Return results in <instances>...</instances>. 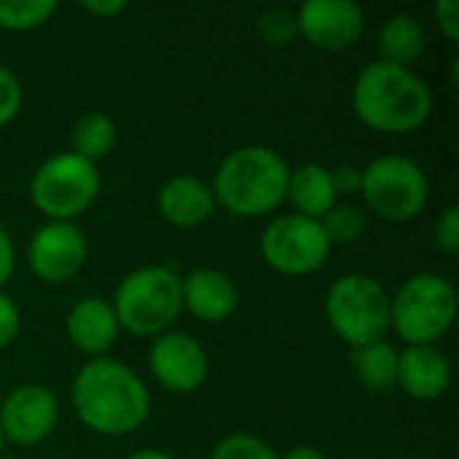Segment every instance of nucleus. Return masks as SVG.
I'll return each mask as SVG.
<instances>
[{
	"label": "nucleus",
	"mask_w": 459,
	"mask_h": 459,
	"mask_svg": "<svg viewBox=\"0 0 459 459\" xmlns=\"http://www.w3.org/2000/svg\"><path fill=\"white\" fill-rule=\"evenodd\" d=\"M258 35L261 40H266L269 46H288L299 38V22H296V11L290 8H266L261 16H258Z\"/></svg>",
	"instance_id": "nucleus-24"
},
{
	"label": "nucleus",
	"mask_w": 459,
	"mask_h": 459,
	"mask_svg": "<svg viewBox=\"0 0 459 459\" xmlns=\"http://www.w3.org/2000/svg\"><path fill=\"white\" fill-rule=\"evenodd\" d=\"M59 422V401L46 385H19L0 403V433L16 446L46 441Z\"/></svg>",
	"instance_id": "nucleus-12"
},
{
	"label": "nucleus",
	"mask_w": 459,
	"mask_h": 459,
	"mask_svg": "<svg viewBox=\"0 0 459 459\" xmlns=\"http://www.w3.org/2000/svg\"><path fill=\"white\" fill-rule=\"evenodd\" d=\"M97 194H100L97 164L70 151L46 159L30 180V199L35 210L48 221L75 223V218L94 204Z\"/></svg>",
	"instance_id": "nucleus-8"
},
{
	"label": "nucleus",
	"mask_w": 459,
	"mask_h": 459,
	"mask_svg": "<svg viewBox=\"0 0 459 459\" xmlns=\"http://www.w3.org/2000/svg\"><path fill=\"white\" fill-rule=\"evenodd\" d=\"M0 459H13V457H3V455H0Z\"/></svg>",
	"instance_id": "nucleus-36"
},
{
	"label": "nucleus",
	"mask_w": 459,
	"mask_h": 459,
	"mask_svg": "<svg viewBox=\"0 0 459 459\" xmlns=\"http://www.w3.org/2000/svg\"><path fill=\"white\" fill-rule=\"evenodd\" d=\"M299 38L320 51H347L366 30V13L355 0H307L296 11Z\"/></svg>",
	"instance_id": "nucleus-13"
},
{
	"label": "nucleus",
	"mask_w": 459,
	"mask_h": 459,
	"mask_svg": "<svg viewBox=\"0 0 459 459\" xmlns=\"http://www.w3.org/2000/svg\"><path fill=\"white\" fill-rule=\"evenodd\" d=\"M3 446H5V438H3V433H0V455H3Z\"/></svg>",
	"instance_id": "nucleus-35"
},
{
	"label": "nucleus",
	"mask_w": 459,
	"mask_h": 459,
	"mask_svg": "<svg viewBox=\"0 0 459 459\" xmlns=\"http://www.w3.org/2000/svg\"><path fill=\"white\" fill-rule=\"evenodd\" d=\"M433 245L446 253V255H457L459 253V207L449 204L433 223Z\"/></svg>",
	"instance_id": "nucleus-26"
},
{
	"label": "nucleus",
	"mask_w": 459,
	"mask_h": 459,
	"mask_svg": "<svg viewBox=\"0 0 459 459\" xmlns=\"http://www.w3.org/2000/svg\"><path fill=\"white\" fill-rule=\"evenodd\" d=\"M19 108H22V83L8 67L0 65V126L13 121Z\"/></svg>",
	"instance_id": "nucleus-27"
},
{
	"label": "nucleus",
	"mask_w": 459,
	"mask_h": 459,
	"mask_svg": "<svg viewBox=\"0 0 459 459\" xmlns=\"http://www.w3.org/2000/svg\"><path fill=\"white\" fill-rule=\"evenodd\" d=\"M73 411L97 436L121 438L143 428L151 414L145 382L116 358H91L70 387Z\"/></svg>",
	"instance_id": "nucleus-1"
},
{
	"label": "nucleus",
	"mask_w": 459,
	"mask_h": 459,
	"mask_svg": "<svg viewBox=\"0 0 459 459\" xmlns=\"http://www.w3.org/2000/svg\"><path fill=\"white\" fill-rule=\"evenodd\" d=\"M352 110L360 124L382 134L417 132L433 113V91L411 67L368 62L352 83Z\"/></svg>",
	"instance_id": "nucleus-2"
},
{
	"label": "nucleus",
	"mask_w": 459,
	"mask_h": 459,
	"mask_svg": "<svg viewBox=\"0 0 459 459\" xmlns=\"http://www.w3.org/2000/svg\"><path fill=\"white\" fill-rule=\"evenodd\" d=\"M280 459H328L320 449H315V446H293V449H288L285 455Z\"/></svg>",
	"instance_id": "nucleus-33"
},
{
	"label": "nucleus",
	"mask_w": 459,
	"mask_h": 459,
	"mask_svg": "<svg viewBox=\"0 0 459 459\" xmlns=\"http://www.w3.org/2000/svg\"><path fill=\"white\" fill-rule=\"evenodd\" d=\"M455 317L457 290L444 274H414L390 296V331L409 347L436 344L449 333Z\"/></svg>",
	"instance_id": "nucleus-5"
},
{
	"label": "nucleus",
	"mask_w": 459,
	"mask_h": 459,
	"mask_svg": "<svg viewBox=\"0 0 459 459\" xmlns=\"http://www.w3.org/2000/svg\"><path fill=\"white\" fill-rule=\"evenodd\" d=\"M116 140H118V132H116L113 118L100 110L81 113L70 124V153H75L91 164L97 159L108 156L113 151Z\"/></svg>",
	"instance_id": "nucleus-21"
},
{
	"label": "nucleus",
	"mask_w": 459,
	"mask_h": 459,
	"mask_svg": "<svg viewBox=\"0 0 459 459\" xmlns=\"http://www.w3.org/2000/svg\"><path fill=\"white\" fill-rule=\"evenodd\" d=\"M118 328L132 336H161L183 309L180 274L169 266H140L129 272L110 301Z\"/></svg>",
	"instance_id": "nucleus-4"
},
{
	"label": "nucleus",
	"mask_w": 459,
	"mask_h": 459,
	"mask_svg": "<svg viewBox=\"0 0 459 459\" xmlns=\"http://www.w3.org/2000/svg\"><path fill=\"white\" fill-rule=\"evenodd\" d=\"M288 161L269 145L234 148L215 169L212 196L237 218H261L288 199Z\"/></svg>",
	"instance_id": "nucleus-3"
},
{
	"label": "nucleus",
	"mask_w": 459,
	"mask_h": 459,
	"mask_svg": "<svg viewBox=\"0 0 459 459\" xmlns=\"http://www.w3.org/2000/svg\"><path fill=\"white\" fill-rule=\"evenodd\" d=\"M288 199H290L296 215H304L312 221L325 218L328 210L339 204L336 202L339 196H336L333 183H331V169L317 164V161H309V164L290 169Z\"/></svg>",
	"instance_id": "nucleus-18"
},
{
	"label": "nucleus",
	"mask_w": 459,
	"mask_h": 459,
	"mask_svg": "<svg viewBox=\"0 0 459 459\" xmlns=\"http://www.w3.org/2000/svg\"><path fill=\"white\" fill-rule=\"evenodd\" d=\"M159 212L178 229H196L215 212L212 188L194 175H175L159 191Z\"/></svg>",
	"instance_id": "nucleus-17"
},
{
	"label": "nucleus",
	"mask_w": 459,
	"mask_h": 459,
	"mask_svg": "<svg viewBox=\"0 0 459 459\" xmlns=\"http://www.w3.org/2000/svg\"><path fill=\"white\" fill-rule=\"evenodd\" d=\"M81 8L97 19H110V16H118L129 8L126 0H83Z\"/></svg>",
	"instance_id": "nucleus-32"
},
{
	"label": "nucleus",
	"mask_w": 459,
	"mask_h": 459,
	"mask_svg": "<svg viewBox=\"0 0 459 459\" xmlns=\"http://www.w3.org/2000/svg\"><path fill=\"white\" fill-rule=\"evenodd\" d=\"M360 196L377 218L387 223H406L428 207L430 183L414 159L387 153L363 167Z\"/></svg>",
	"instance_id": "nucleus-7"
},
{
	"label": "nucleus",
	"mask_w": 459,
	"mask_h": 459,
	"mask_svg": "<svg viewBox=\"0 0 459 459\" xmlns=\"http://www.w3.org/2000/svg\"><path fill=\"white\" fill-rule=\"evenodd\" d=\"M210 459H280V455L261 438L247 433H231L212 446Z\"/></svg>",
	"instance_id": "nucleus-25"
},
{
	"label": "nucleus",
	"mask_w": 459,
	"mask_h": 459,
	"mask_svg": "<svg viewBox=\"0 0 459 459\" xmlns=\"http://www.w3.org/2000/svg\"><path fill=\"white\" fill-rule=\"evenodd\" d=\"M331 183L336 196H350V194H360L363 186V167L355 164H339L331 169Z\"/></svg>",
	"instance_id": "nucleus-28"
},
{
	"label": "nucleus",
	"mask_w": 459,
	"mask_h": 459,
	"mask_svg": "<svg viewBox=\"0 0 459 459\" xmlns=\"http://www.w3.org/2000/svg\"><path fill=\"white\" fill-rule=\"evenodd\" d=\"M352 368L366 393L382 395L398 385V350L387 342L352 350Z\"/></svg>",
	"instance_id": "nucleus-20"
},
{
	"label": "nucleus",
	"mask_w": 459,
	"mask_h": 459,
	"mask_svg": "<svg viewBox=\"0 0 459 459\" xmlns=\"http://www.w3.org/2000/svg\"><path fill=\"white\" fill-rule=\"evenodd\" d=\"M19 323H22V317H19V309H16L13 299L0 290V350H5L16 339Z\"/></svg>",
	"instance_id": "nucleus-29"
},
{
	"label": "nucleus",
	"mask_w": 459,
	"mask_h": 459,
	"mask_svg": "<svg viewBox=\"0 0 459 459\" xmlns=\"http://www.w3.org/2000/svg\"><path fill=\"white\" fill-rule=\"evenodd\" d=\"M433 13H436V22H438V30H441V35H444L449 43H457L459 40L457 0H438V3L433 5Z\"/></svg>",
	"instance_id": "nucleus-30"
},
{
	"label": "nucleus",
	"mask_w": 459,
	"mask_h": 459,
	"mask_svg": "<svg viewBox=\"0 0 459 459\" xmlns=\"http://www.w3.org/2000/svg\"><path fill=\"white\" fill-rule=\"evenodd\" d=\"M67 339L75 350L91 358H102L118 339V320L110 307V301L100 296H86L73 304L65 320Z\"/></svg>",
	"instance_id": "nucleus-16"
},
{
	"label": "nucleus",
	"mask_w": 459,
	"mask_h": 459,
	"mask_svg": "<svg viewBox=\"0 0 459 459\" xmlns=\"http://www.w3.org/2000/svg\"><path fill=\"white\" fill-rule=\"evenodd\" d=\"M183 307L202 323H223L234 315L239 304L237 285L229 274L218 269H194L180 277Z\"/></svg>",
	"instance_id": "nucleus-15"
},
{
	"label": "nucleus",
	"mask_w": 459,
	"mask_h": 459,
	"mask_svg": "<svg viewBox=\"0 0 459 459\" xmlns=\"http://www.w3.org/2000/svg\"><path fill=\"white\" fill-rule=\"evenodd\" d=\"M320 226L333 245H352L366 234V212L355 204H336L328 210L325 218H320Z\"/></svg>",
	"instance_id": "nucleus-23"
},
{
	"label": "nucleus",
	"mask_w": 459,
	"mask_h": 459,
	"mask_svg": "<svg viewBox=\"0 0 459 459\" xmlns=\"http://www.w3.org/2000/svg\"><path fill=\"white\" fill-rule=\"evenodd\" d=\"M261 255L274 272L288 277H304L325 266L331 255V242L320 221L290 212V215H277L264 229Z\"/></svg>",
	"instance_id": "nucleus-9"
},
{
	"label": "nucleus",
	"mask_w": 459,
	"mask_h": 459,
	"mask_svg": "<svg viewBox=\"0 0 459 459\" xmlns=\"http://www.w3.org/2000/svg\"><path fill=\"white\" fill-rule=\"evenodd\" d=\"M89 242L81 226L67 221H46L30 239L27 258L38 280L59 285L73 280L86 264Z\"/></svg>",
	"instance_id": "nucleus-11"
},
{
	"label": "nucleus",
	"mask_w": 459,
	"mask_h": 459,
	"mask_svg": "<svg viewBox=\"0 0 459 459\" xmlns=\"http://www.w3.org/2000/svg\"><path fill=\"white\" fill-rule=\"evenodd\" d=\"M325 317L333 333L352 350L385 342L390 331V293L371 274H342L328 288Z\"/></svg>",
	"instance_id": "nucleus-6"
},
{
	"label": "nucleus",
	"mask_w": 459,
	"mask_h": 459,
	"mask_svg": "<svg viewBox=\"0 0 459 459\" xmlns=\"http://www.w3.org/2000/svg\"><path fill=\"white\" fill-rule=\"evenodd\" d=\"M148 368L164 390L191 395L207 382L210 360L204 347L191 333L167 331L153 339L148 350Z\"/></svg>",
	"instance_id": "nucleus-10"
},
{
	"label": "nucleus",
	"mask_w": 459,
	"mask_h": 459,
	"mask_svg": "<svg viewBox=\"0 0 459 459\" xmlns=\"http://www.w3.org/2000/svg\"><path fill=\"white\" fill-rule=\"evenodd\" d=\"M54 11V0H0V27L11 32H27L43 27Z\"/></svg>",
	"instance_id": "nucleus-22"
},
{
	"label": "nucleus",
	"mask_w": 459,
	"mask_h": 459,
	"mask_svg": "<svg viewBox=\"0 0 459 459\" xmlns=\"http://www.w3.org/2000/svg\"><path fill=\"white\" fill-rule=\"evenodd\" d=\"M16 266V250H13V239L8 234V229L0 223V288L11 280Z\"/></svg>",
	"instance_id": "nucleus-31"
},
{
	"label": "nucleus",
	"mask_w": 459,
	"mask_h": 459,
	"mask_svg": "<svg viewBox=\"0 0 459 459\" xmlns=\"http://www.w3.org/2000/svg\"><path fill=\"white\" fill-rule=\"evenodd\" d=\"M425 43H428V35H425L422 22L414 19L411 13H395L382 24L377 35L379 62L411 67L425 54Z\"/></svg>",
	"instance_id": "nucleus-19"
},
{
	"label": "nucleus",
	"mask_w": 459,
	"mask_h": 459,
	"mask_svg": "<svg viewBox=\"0 0 459 459\" xmlns=\"http://www.w3.org/2000/svg\"><path fill=\"white\" fill-rule=\"evenodd\" d=\"M452 385L449 358L436 344H417L398 352V387L414 401H438Z\"/></svg>",
	"instance_id": "nucleus-14"
},
{
	"label": "nucleus",
	"mask_w": 459,
	"mask_h": 459,
	"mask_svg": "<svg viewBox=\"0 0 459 459\" xmlns=\"http://www.w3.org/2000/svg\"><path fill=\"white\" fill-rule=\"evenodd\" d=\"M126 459H175V457H172V455H167V452H161V449H140V452L129 455Z\"/></svg>",
	"instance_id": "nucleus-34"
}]
</instances>
